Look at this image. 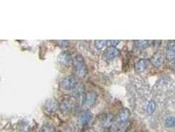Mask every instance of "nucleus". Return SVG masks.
<instances>
[{
    "instance_id": "423d86ee",
    "label": "nucleus",
    "mask_w": 175,
    "mask_h": 132,
    "mask_svg": "<svg viewBox=\"0 0 175 132\" xmlns=\"http://www.w3.org/2000/svg\"><path fill=\"white\" fill-rule=\"evenodd\" d=\"M151 62L154 67H158L161 66L164 62V54L163 52L161 50L156 52L151 57Z\"/></svg>"
},
{
    "instance_id": "a211bd4d",
    "label": "nucleus",
    "mask_w": 175,
    "mask_h": 132,
    "mask_svg": "<svg viewBox=\"0 0 175 132\" xmlns=\"http://www.w3.org/2000/svg\"><path fill=\"white\" fill-rule=\"evenodd\" d=\"M53 129H52V127L51 126L48 125V124L44 125L40 130V132H53Z\"/></svg>"
},
{
    "instance_id": "dca6fc26",
    "label": "nucleus",
    "mask_w": 175,
    "mask_h": 132,
    "mask_svg": "<svg viewBox=\"0 0 175 132\" xmlns=\"http://www.w3.org/2000/svg\"><path fill=\"white\" fill-rule=\"evenodd\" d=\"M108 43V40H98L95 42V46L97 49L101 50Z\"/></svg>"
},
{
    "instance_id": "39448f33",
    "label": "nucleus",
    "mask_w": 175,
    "mask_h": 132,
    "mask_svg": "<svg viewBox=\"0 0 175 132\" xmlns=\"http://www.w3.org/2000/svg\"><path fill=\"white\" fill-rule=\"evenodd\" d=\"M120 54V51L115 47L109 46L103 54V59L105 61H110L116 57Z\"/></svg>"
},
{
    "instance_id": "9b49d317",
    "label": "nucleus",
    "mask_w": 175,
    "mask_h": 132,
    "mask_svg": "<svg viewBox=\"0 0 175 132\" xmlns=\"http://www.w3.org/2000/svg\"><path fill=\"white\" fill-rule=\"evenodd\" d=\"M57 60L61 64H67L70 61V55L69 52H63L59 55Z\"/></svg>"
},
{
    "instance_id": "f257e3e1",
    "label": "nucleus",
    "mask_w": 175,
    "mask_h": 132,
    "mask_svg": "<svg viewBox=\"0 0 175 132\" xmlns=\"http://www.w3.org/2000/svg\"><path fill=\"white\" fill-rule=\"evenodd\" d=\"M130 117V111L127 108H123L119 112L115 120L114 129L117 132H123L128 126Z\"/></svg>"
},
{
    "instance_id": "0eeeda50",
    "label": "nucleus",
    "mask_w": 175,
    "mask_h": 132,
    "mask_svg": "<svg viewBox=\"0 0 175 132\" xmlns=\"http://www.w3.org/2000/svg\"><path fill=\"white\" fill-rule=\"evenodd\" d=\"M74 102L70 98H65L62 100L61 104H60L59 108L63 112H70V110L74 107Z\"/></svg>"
},
{
    "instance_id": "7ed1b4c3",
    "label": "nucleus",
    "mask_w": 175,
    "mask_h": 132,
    "mask_svg": "<svg viewBox=\"0 0 175 132\" xmlns=\"http://www.w3.org/2000/svg\"><path fill=\"white\" fill-rule=\"evenodd\" d=\"M98 94L94 91H90L86 94L83 100V106L86 108H90L96 103Z\"/></svg>"
},
{
    "instance_id": "f8f14e48",
    "label": "nucleus",
    "mask_w": 175,
    "mask_h": 132,
    "mask_svg": "<svg viewBox=\"0 0 175 132\" xmlns=\"http://www.w3.org/2000/svg\"><path fill=\"white\" fill-rule=\"evenodd\" d=\"M57 103L54 100H49L46 102L45 105V109L48 112L53 113L57 109Z\"/></svg>"
},
{
    "instance_id": "f3484780",
    "label": "nucleus",
    "mask_w": 175,
    "mask_h": 132,
    "mask_svg": "<svg viewBox=\"0 0 175 132\" xmlns=\"http://www.w3.org/2000/svg\"><path fill=\"white\" fill-rule=\"evenodd\" d=\"M164 125L167 128H172L175 126V118L174 117H169L166 119L164 121Z\"/></svg>"
},
{
    "instance_id": "aec40b11",
    "label": "nucleus",
    "mask_w": 175,
    "mask_h": 132,
    "mask_svg": "<svg viewBox=\"0 0 175 132\" xmlns=\"http://www.w3.org/2000/svg\"><path fill=\"white\" fill-rule=\"evenodd\" d=\"M57 43L59 44L60 46H67L69 44V42L67 40H59L57 42Z\"/></svg>"
},
{
    "instance_id": "6ab92c4d",
    "label": "nucleus",
    "mask_w": 175,
    "mask_h": 132,
    "mask_svg": "<svg viewBox=\"0 0 175 132\" xmlns=\"http://www.w3.org/2000/svg\"><path fill=\"white\" fill-rule=\"evenodd\" d=\"M120 40H110L108 41V43L107 44H109V46H113V47H115L117 45H118L120 43Z\"/></svg>"
},
{
    "instance_id": "1a4fd4ad",
    "label": "nucleus",
    "mask_w": 175,
    "mask_h": 132,
    "mask_svg": "<svg viewBox=\"0 0 175 132\" xmlns=\"http://www.w3.org/2000/svg\"><path fill=\"white\" fill-rule=\"evenodd\" d=\"M165 57L166 59L169 62L175 60V42L172 41L169 43L167 46Z\"/></svg>"
},
{
    "instance_id": "20e7f679",
    "label": "nucleus",
    "mask_w": 175,
    "mask_h": 132,
    "mask_svg": "<svg viewBox=\"0 0 175 132\" xmlns=\"http://www.w3.org/2000/svg\"><path fill=\"white\" fill-rule=\"evenodd\" d=\"M77 79L74 76H68L63 79L61 82L62 88L65 90H72L78 84Z\"/></svg>"
},
{
    "instance_id": "6e6552de",
    "label": "nucleus",
    "mask_w": 175,
    "mask_h": 132,
    "mask_svg": "<svg viewBox=\"0 0 175 132\" xmlns=\"http://www.w3.org/2000/svg\"><path fill=\"white\" fill-rule=\"evenodd\" d=\"M92 114L89 110H84L80 112L78 115V120L80 123L85 125L89 123L92 120Z\"/></svg>"
},
{
    "instance_id": "f03ea898",
    "label": "nucleus",
    "mask_w": 175,
    "mask_h": 132,
    "mask_svg": "<svg viewBox=\"0 0 175 132\" xmlns=\"http://www.w3.org/2000/svg\"><path fill=\"white\" fill-rule=\"evenodd\" d=\"M72 63L77 76L80 78L84 77L87 73V68L84 57L81 55H77L73 59Z\"/></svg>"
},
{
    "instance_id": "ddd939ff",
    "label": "nucleus",
    "mask_w": 175,
    "mask_h": 132,
    "mask_svg": "<svg viewBox=\"0 0 175 132\" xmlns=\"http://www.w3.org/2000/svg\"><path fill=\"white\" fill-rule=\"evenodd\" d=\"M84 86L82 84L78 83L77 85L75 86L74 89H72V95L74 97H78L80 96L81 94L83 93L84 92Z\"/></svg>"
},
{
    "instance_id": "2eb2a0df",
    "label": "nucleus",
    "mask_w": 175,
    "mask_h": 132,
    "mask_svg": "<svg viewBox=\"0 0 175 132\" xmlns=\"http://www.w3.org/2000/svg\"><path fill=\"white\" fill-rule=\"evenodd\" d=\"M156 107V104L155 102H154V100H150V102H148V104H147V107H146V110H147V112L148 114H152L154 110L155 109Z\"/></svg>"
},
{
    "instance_id": "412c9836",
    "label": "nucleus",
    "mask_w": 175,
    "mask_h": 132,
    "mask_svg": "<svg viewBox=\"0 0 175 132\" xmlns=\"http://www.w3.org/2000/svg\"><path fill=\"white\" fill-rule=\"evenodd\" d=\"M53 132H59V131H53Z\"/></svg>"
},
{
    "instance_id": "4468645a",
    "label": "nucleus",
    "mask_w": 175,
    "mask_h": 132,
    "mask_svg": "<svg viewBox=\"0 0 175 132\" xmlns=\"http://www.w3.org/2000/svg\"><path fill=\"white\" fill-rule=\"evenodd\" d=\"M135 46L139 48H147L149 45L148 40H139L134 41Z\"/></svg>"
},
{
    "instance_id": "9d476101",
    "label": "nucleus",
    "mask_w": 175,
    "mask_h": 132,
    "mask_svg": "<svg viewBox=\"0 0 175 132\" xmlns=\"http://www.w3.org/2000/svg\"><path fill=\"white\" fill-rule=\"evenodd\" d=\"M149 65V61L146 59H141L136 63L134 65L135 71L137 73H142L147 69Z\"/></svg>"
}]
</instances>
